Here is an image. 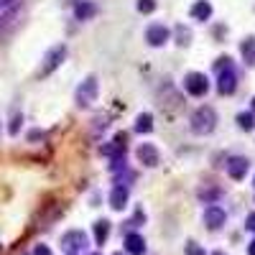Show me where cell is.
Masks as SVG:
<instances>
[{"label":"cell","mask_w":255,"mask_h":255,"mask_svg":"<svg viewBox=\"0 0 255 255\" xmlns=\"http://www.w3.org/2000/svg\"><path fill=\"white\" fill-rule=\"evenodd\" d=\"M225 220H227V215H225V209H222L220 204H209V207L204 209V225H207L209 230H220V227L225 225Z\"/></svg>","instance_id":"cell-11"},{"label":"cell","mask_w":255,"mask_h":255,"mask_svg":"<svg viewBox=\"0 0 255 255\" xmlns=\"http://www.w3.org/2000/svg\"><path fill=\"white\" fill-rule=\"evenodd\" d=\"M20 123H23V115H20V113H13L10 125H8V133H10V135H18V130H20Z\"/></svg>","instance_id":"cell-22"},{"label":"cell","mask_w":255,"mask_h":255,"mask_svg":"<svg viewBox=\"0 0 255 255\" xmlns=\"http://www.w3.org/2000/svg\"><path fill=\"white\" fill-rule=\"evenodd\" d=\"M90 255H102V253H90Z\"/></svg>","instance_id":"cell-32"},{"label":"cell","mask_w":255,"mask_h":255,"mask_svg":"<svg viewBox=\"0 0 255 255\" xmlns=\"http://www.w3.org/2000/svg\"><path fill=\"white\" fill-rule=\"evenodd\" d=\"M128 199H130V191H128V186H123V184H118V186L110 191V207H113L115 212L125 209Z\"/></svg>","instance_id":"cell-13"},{"label":"cell","mask_w":255,"mask_h":255,"mask_svg":"<svg viewBox=\"0 0 255 255\" xmlns=\"http://www.w3.org/2000/svg\"><path fill=\"white\" fill-rule=\"evenodd\" d=\"M238 125L243 128L245 133L255 130V115H253V113H240V115H238Z\"/></svg>","instance_id":"cell-21"},{"label":"cell","mask_w":255,"mask_h":255,"mask_svg":"<svg viewBox=\"0 0 255 255\" xmlns=\"http://www.w3.org/2000/svg\"><path fill=\"white\" fill-rule=\"evenodd\" d=\"M248 255H255V240H253V243L248 245Z\"/></svg>","instance_id":"cell-28"},{"label":"cell","mask_w":255,"mask_h":255,"mask_svg":"<svg viewBox=\"0 0 255 255\" xmlns=\"http://www.w3.org/2000/svg\"><path fill=\"white\" fill-rule=\"evenodd\" d=\"M212 255H225V253H222V250H217V253H212Z\"/></svg>","instance_id":"cell-31"},{"label":"cell","mask_w":255,"mask_h":255,"mask_svg":"<svg viewBox=\"0 0 255 255\" xmlns=\"http://www.w3.org/2000/svg\"><path fill=\"white\" fill-rule=\"evenodd\" d=\"M113 255H123V253H113Z\"/></svg>","instance_id":"cell-33"},{"label":"cell","mask_w":255,"mask_h":255,"mask_svg":"<svg viewBox=\"0 0 255 255\" xmlns=\"http://www.w3.org/2000/svg\"><path fill=\"white\" fill-rule=\"evenodd\" d=\"M217 92L220 95H232L238 90V74L232 69V59L230 56H222L217 59Z\"/></svg>","instance_id":"cell-3"},{"label":"cell","mask_w":255,"mask_h":255,"mask_svg":"<svg viewBox=\"0 0 255 255\" xmlns=\"http://www.w3.org/2000/svg\"><path fill=\"white\" fill-rule=\"evenodd\" d=\"M253 186H255V179H253Z\"/></svg>","instance_id":"cell-34"},{"label":"cell","mask_w":255,"mask_h":255,"mask_svg":"<svg viewBox=\"0 0 255 255\" xmlns=\"http://www.w3.org/2000/svg\"><path fill=\"white\" fill-rule=\"evenodd\" d=\"M97 95H100V82H97L95 74H90V77H84L82 84L77 87L74 100H77L79 108H90L92 102H97Z\"/></svg>","instance_id":"cell-5"},{"label":"cell","mask_w":255,"mask_h":255,"mask_svg":"<svg viewBox=\"0 0 255 255\" xmlns=\"http://www.w3.org/2000/svg\"><path fill=\"white\" fill-rule=\"evenodd\" d=\"M184 90H186L191 97H204V95L209 92V79H207V74H202V72H189V74L184 77Z\"/></svg>","instance_id":"cell-6"},{"label":"cell","mask_w":255,"mask_h":255,"mask_svg":"<svg viewBox=\"0 0 255 255\" xmlns=\"http://www.w3.org/2000/svg\"><path fill=\"white\" fill-rule=\"evenodd\" d=\"M186 255H204V250L199 245H194V243H189L186 245Z\"/></svg>","instance_id":"cell-25"},{"label":"cell","mask_w":255,"mask_h":255,"mask_svg":"<svg viewBox=\"0 0 255 255\" xmlns=\"http://www.w3.org/2000/svg\"><path fill=\"white\" fill-rule=\"evenodd\" d=\"M245 230H250V232H255V212H250V215L245 217Z\"/></svg>","instance_id":"cell-26"},{"label":"cell","mask_w":255,"mask_h":255,"mask_svg":"<svg viewBox=\"0 0 255 255\" xmlns=\"http://www.w3.org/2000/svg\"><path fill=\"white\" fill-rule=\"evenodd\" d=\"M125 250L130 255H145V240L138 235V232H128L125 235Z\"/></svg>","instance_id":"cell-14"},{"label":"cell","mask_w":255,"mask_h":255,"mask_svg":"<svg viewBox=\"0 0 255 255\" xmlns=\"http://www.w3.org/2000/svg\"><path fill=\"white\" fill-rule=\"evenodd\" d=\"M250 113H253V115H255V97H253V110H250Z\"/></svg>","instance_id":"cell-30"},{"label":"cell","mask_w":255,"mask_h":255,"mask_svg":"<svg viewBox=\"0 0 255 255\" xmlns=\"http://www.w3.org/2000/svg\"><path fill=\"white\" fill-rule=\"evenodd\" d=\"M97 13V5L90 3V0H77L74 3V18L77 20H90Z\"/></svg>","instance_id":"cell-15"},{"label":"cell","mask_w":255,"mask_h":255,"mask_svg":"<svg viewBox=\"0 0 255 255\" xmlns=\"http://www.w3.org/2000/svg\"><path fill=\"white\" fill-rule=\"evenodd\" d=\"M135 156H138V161H140L145 168H156L158 161H161L158 148H156L153 143H140V145H138V151H135Z\"/></svg>","instance_id":"cell-10"},{"label":"cell","mask_w":255,"mask_h":255,"mask_svg":"<svg viewBox=\"0 0 255 255\" xmlns=\"http://www.w3.org/2000/svg\"><path fill=\"white\" fill-rule=\"evenodd\" d=\"M197 197H199L204 204H217V202L222 199V189H220V186H202V189L197 191Z\"/></svg>","instance_id":"cell-17"},{"label":"cell","mask_w":255,"mask_h":255,"mask_svg":"<svg viewBox=\"0 0 255 255\" xmlns=\"http://www.w3.org/2000/svg\"><path fill=\"white\" fill-rule=\"evenodd\" d=\"M240 54H243L248 67H255V36H248L243 41V44H240Z\"/></svg>","instance_id":"cell-18"},{"label":"cell","mask_w":255,"mask_h":255,"mask_svg":"<svg viewBox=\"0 0 255 255\" xmlns=\"http://www.w3.org/2000/svg\"><path fill=\"white\" fill-rule=\"evenodd\" d=\"M61 248L67 250L69 255H77V253H82L84 248H87V235H84L82 230L64 232V235H61Z\"/></svg>","instance_id":"cell-7"},{"label":"cell","mask_w":255,"mask_h":255,"mask_svg":"<svg viewBox=\"0 0 255 255\" xmlns=\"http://www.w3.org/2000/svg\"><path fill=\"white\" fill-rule=\"evenodd\" d=\"M189 13H191V18H194V20H202V23H204V20L212 18V3H209V0H197Z\"/></svg>","instance_id":"cell-16"},{"label":"cell","mask_w":255,"mask_h":255,"mask_svg":"<svg viewBox=\"0 0 255 255\" xmlns=\"http://www.w3.org/2000/svg\"><path fill=\"white\" fill-rule=\"evenodd\" d=\"M13 0H0V8H5V5H10Z\"/></svg>","instance_id":"cell-29"},{"label":"cell","mask_w":255,"mask_h":255,"mask_svg":"<svg viewBox=\"0 0 255 255\" xmlns=\"http://www.w3.org/2000/svg\"><path fill=\"white\" fill-rule=\"evenodd\" d=\"M138 10L145 13V15L153 13V10H156V0H138Z\"/></svg>","instance_id":"cell-23"},{"label":"cell","mask_w":255,"mask_h":255,"mask_svg":"<svg viewBox=\"0 0 255 255\" xmlns=\"http://www.w3.org/2000/svg\"><path fill=\"white\" fill-rule=\"evenodd\" d=\"M135 130L138 133H151L153 130V115L151 113H140L135 118Z\"/></svg>","instance_id":"cell-19"},{"label":"cell","mask_w":255,"mask_h":255,"mask_svg":"<svg viewBox=\"0 0 255 255\" xmlns=\"http://www.w3.org/2000/svg\"><path fill=\"white\" fill-rule=\"evenodd\" d=\"M225 168H227V176H230V179L240 181V179H245V174L250 171V161H248L245 156H232V158H227Z\"/></svg>","instance_id":"cell-9"},{"label":"cell","mask_w":255,"mask_h":255,"mask_svg":"<svg viewBox=\"0 0 255 255\" xmlns=\"http://www.w3.org/2000/svg\"><path fill=\"white\" fill-rule=\"evenodd\" d=\"M67 44H56V46H51L46 54H44V61H41V67H38V77L44 79V77H49V74H54L61 64H64V59H67Z\"/></svg>","instance_id":"cell-4"},{"label":"cell","mask_w":255,"mask_h":255,"mask_svg":"<svg viewBox=\"0 0 255 255\" xmlns=\"http://www.w3.org/2000/svg\"><path fill=\"white\" fill-rule=\"evenodd\" d=\"M100 153H102V156H108V158H123V156H125V135H123V133L115 135L108 145H102V148H100Z\"/></svg>","instance_id":"cell-12"},{"label":"cell","mask_w":255,"mask_h":255,"mask_svg":"<svg viewBox=\"0 0 255 255\" xmlns=\"http://www.w3.org/2000/svg\"><path fill=\"white\" fill-rule=\"evenodd\" d=\"M176 33H179V44H181V46H186V44H189V38H191V33H189L186 28H181V26H179V31H176Z\"/></svg>","instance_id":"cell-24"},{"label":"cell","mask_w":255,"mask_h":255,"mask_svg":"<svg viewBox=\"0 0 255 255\" xmlns=\"http://www.w3.org/2000/svg\"><path fill=\"white\" fill-rule=\"evenodd\" d=\"M0 248H3V245H0Z\"/></svg>","instance_id":"cell-35"},{"label":"cell","mask_w":255,"mask_h":255,"mask_svg":"<svg viewBox=\"0 0 255 255\" xmlns=\"http://www.w3.org/2000/svg\"><path fill=\"white\" fill-rule=\"evenodd\" d=\"M33 255H51V250H49L46 245H36V250H33Z\"/></svg>","instance_id":"cell-27"},{"label":"cell","mask_w":255,"mask_h":255,"mask_svg":"<svg viewBox=\"0 0 255 255\" xmlns=\"http://www.w3.org/2000/svg\"><path fill=\"white\" fill-rule=\"evenodd\" d=\"M168 38H171V31H168L163 23H151L145 28V41H148V46H153V49L166 46Z\"/></svg>","instance_id":"cell-8"},{"label":"cell","mask_w":255,"mask_h":255,"mask_svg":"<svg viewBox=\"0 0 255 255\" xmlns=\"http://www.w3.org/2000/svg\"><path fill=\"white\" fill-rule=\"evenodd\" d=\"M23 18H26V5H13L0 15V44H5V41L20 28Z\"/></svg>","instance_id":"cell-2"},{"label":"cell","mask_w":255,"mask_h":255,"mask_svg":"<svg viewBox=\"0 0 255 255\" xmlns=\"http://www.w3.org/2000/svg\"><path fill=\"white\" fill-rule=\"evenodd\" d=\"M108 235H110V222H108V220L95 222V243L102 245L105 240H108Z\"/></svg>","instance_id":"cell-20"},{"label":"cell","mask_w":255,"mask_h":255,"mask_svg":"<svg viewBox=\"0 0 255 255\" xmlns=\"http://www.w3.org/2000/svg\"><path fill=\"white\" fill-rule=\"evenodd\" d=\"M189 128H191V133H194V135H209L217 128V113H215V108H209V105L197 108L194 113H191V118H189Z\"/></svg>","instance_id":"cell-1"}]
</instances>
